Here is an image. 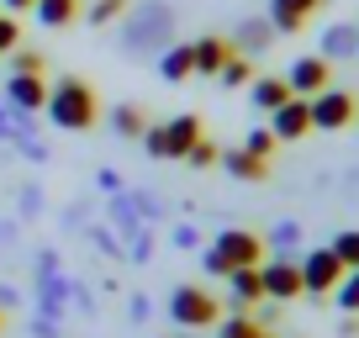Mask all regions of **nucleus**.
<instances>
[{"label": "nucleus", "instance_id": "obj_6", "mask_svg": "<svg viewBox=\"0 0 359 338\" xmlns=\"http://www.w3.org/2000/svg\"><path fill=\"white\" fill-rule=\"evenodd\" d=\"M6 106L16 111V127H27L48 106V79L43 74H11L6 79Z\"/></svg>", "mask_w": 359, "mask_h": 338}, {"label": "nucleus", "instance_id": "obj_35", "mask_svg": "<svg viewBox=\"0 0 359 338\" xmlns=\"http://www.w3.org/2000/svg\"><path fill=\"white\" fill-rule=\"evenodd\" d=\"M22 212H27V217L43 212V191H37V185H27V191H22Z\"/></svg>", "mask_w": 359, "mask_h": 338}, {"label": "nucleus", "instance_id": "obj_22", "mask_svg": "<svg viewBox=\"0 0 359 338\" xmlns=\"http://www.w3.org/2000/svg\"><path fill=\"white\" fill-rule=\"evenodd\" d=\"M217 338H269V327H259L254 312H233L217 323Z\"/></svg>", "mask_w": 359, "mask_h": 338}, {"label": "nucleus", "instance_id": "obj_4", "mask_svg": "<svg viewBox=\"0 0 359 338\" xmlns=\"http://www.w3.org/2000/svg\"><path fill=\"white\" fill-rule=\"evenodd\" d=\"M169 317H175L185 333H201V327H217V323H222V302H217L206 285H191V280H185V285H175V291H169Z\"/></svg>", "mask_w": 359, "mask_h": 338}, {"label": "nucleus", "instance_id": "obj_7", "mask_svg": "<svg viewBox=\"0 0 359 338\" xmlns=\"http://www.w3.org/2000/svg\"><path fill=\"white\" fill-rule=\"evenodd\" d=\"M212 248L227 259V270H243V264H264V238L248 233V227H222L212 238Z\"/></svg>", "mask_w": 359, "mask_h": 338}, {"label": "nucleus", "instance_id": "obj_20", "mask_svg": "<svg viewBox=\"0 0 359 338\" xmlns=\"http://www.w3.org/2000/svg\"><path fill=\"white\" fill-rule=\"evenodd\" d=\"M227 43H233L238 53H264V48L275 43V27H269V22H243L238 37H227Z\"/></svg>", "mask_w": 359, "mask_h": 338}, {"label": "nucleus", "instance_id": "obj_1", "mask_svg": "<svg viewBox=\"0 0 359 338\" xmlns=\"http://www.w3.org/2000/svg\"><path fill=\"white\" fill-rule=\"evenodd\" d=\"M48 122L64 127V133H90V127L101 122V95H95V85L79 74H64L48 85Z\"/></svg>", "mask_w": 359, "mask_h": 338}, {"label": "nucleus", "instance_id": "obj_26", "mask_svg": "<svg viewBox=\"0 0 359 338\" xmlns=\"http://www.w3.org/2000/svg\"><path fill=\"white\" fill-rule=\"evenodd\" d=\"M338 306H344L348 317H359V270H344V280H338Z\"/></svg>", "mask_w": 359, "mask_h": 338}, {"label": "nucleus", "instance_id": "obj_36", "mask_svg": "<svg viewBox=\"0 0 359 338\" xmlns=\"http://www.w3.org/2000/svg\"><path fill=\"white\" fill-rule=\"evenodd\" d=\"M0 6H6V16H22V11H32L37 0H0Z\"/></svg>", "mask_w": 359, "mask_h": 338}, {"label": "nucleus", "instance_id": "obj_17", "mask_svg": "<svg viewBox=\"0 0 359 338\" xmlns=\"http://www.w3.org/2000/svg\"><path fill=\"white\" fill-rule=\"evenodd\" d=\"M158 74H164L169 85H185V79L196 74V53H191V43H169L164 53H158Z\"/></svg>", "mask_w": 359, "mask_h": 338}, {"label": "nucleus", "instance_id": "obj_19", "mask_svg": "<svg viewBox=\"0 0 359 338\" xmlns=\"http://www.w3.org/2000/svg\"><path fill=\"white\" fill-rule=\"evenodd\" d=\"M354 53H359V27L338 22V27L323 32V58H327V64H333V58H354Z\"/></svg>", "mask_w": 359, "mask_h": 338}, {"label": "nucleus", "instance_id": "obj_33", "mask_svg": "<svg viewBox=\"0 0 359 338\" xmlns=\"http://www.w3.org/2000/svg\"><path fill=\"white\" fill-rule=\"evenodd\" d=\"M95 185H101L106 196H122V191H127V180L116 175V169H101V175H95Z\"/></svg>", "mask_w": 359, "mask_h": 338}, {"label": "nucleus", "instance_id": "obj_5", "mask_svg": "<svg viewBox=\"0 0 359 338\" xmlns=\"http://www.w3.org/2000/svg\"><path fill=\"white\" fill-rule=\"evenodd\" d=\"M306 106H312V127H323V133H344V127L359 116V101H354L348 90H333V85H327V90H317Z\"/></svg>", "mask_w": 359, "mask_h": 338}, {"label": "nucleus", "instance_id": "obj_11", "mask_svg": "<svg viewBox=\"0 0 359 338\" xmlns=\"http://www.w3.org/2000/svg\"><path fill=\"white\" fill-rule=\"evenodd\" d=\"M269 133H275V143H302L312 133V106L302 95H291L280 111H269Z\"/></svg>", "mask_w": 359, "mask_h": 338}, {"label": "nucleus", "instance_id": "obj_34", "mask_svg": "<svg viewBox=\"0 0 359 338\" xmlns=\"http://www.w3.org/2000/svg\"><path fill=\"white\" fill-rule=\"evenodd\" d=\"M169 238H175V248H201V233H196L191 222H180V227H175Z\"/></svg>", "mask_w": 359, "mask_h": 338}, {"label": "nucleus", "instance_id": "obj_21", "mask_svg": "<svg viewBox=\"0 0 359 338\" xmlns=\"http://www.w3.org/2000/svg\"><path fill=\"white\" fill-rule=\"evenodd\" d=\"M111 133L116 137H143L148 133V116H143V106H111Z\"/></svg>", "mask_w": 359, "mask_h": 338}, {"label": "nucleus", "instance_id": "obj_30", "mask_svg": "<svg viewBox=\"0 0 359 338\" xmlns=\"http://www.w3.org/2000/svg\"><path fill=\"white\" fill-rule=\"evenodd\" d=\"M22 48V27H16V16L0 11V53H16Z\"/></svg>", "mask_w": 359, "mask_h": 338}, {"label": "nucleus", "instance_id": "obj_23", "mask_svg": "<svg viewBox=\"0 0 359 338\" xmlns=\"http://www.w3.org/2000/svg\"><path fill=\"white\" fill-rule=\"evenodd\" d=\"M79 16H85L90 27H111V22H122V16H127V0H90Z\"/></svg>", "mask_w": 359, "mask_h": 338}, {"label": "nucleus", "instance_id": "obj_16", "mask_svg": "<svg viewBox=\"0 0 359 338\" xmlns=\"http://www.w3.org/2000/svg\"><path fill=\"white\" fill-rule=\"evenodd\" d=\"M191 53H196V74H212V79H217V69H222L227 58L238 53V48L227 43V37H196Z\"/></svg>", "mask_w": 359, "mask_h": 338}, {"label": "nucleus", "instance_id": "obj_32", "mask_svg": "<svg viewBox=\"0 0 359 338\" xmlns=\"http://www.w3.org/2000/svg\"><path fill=\"white\" fill-rule=\"evenodd\" d=\"M201 264H206V275H217V280H227V275H233V270H227V259L217 254V248H201Z\"/></svg>", "mask_w": 359, "mask_h": 338}, {"label": "nucleus", "instance_id": "obj_31", "mask_svg": "<svg viewBox=\"0 0 359 338\" xmlns=\"http://www.w3.org/2000/svg\"><path fill=\"white\" fill-rule=\"evenodd\" d=\"M296 238H302V227H296V222H280V227H275V233L264 238V248H269V243H275V248H291Z\"/></svg>", "mask_w": 359, "mask_h": 338}, {"label": "nucleus", "instance_id": "obj_2", "mask_svg": "<svg viewBox=\"0 0 359 338\" xmlns=\"http://www.w3.org/2000/svg\"><path fill=\"white\" fill-rule=\"evenodd\" d=\"M169 37H175V11L169 6H137V11H127V27H122L127 53H164Z\"/></svg>", "mask_w": 359, "mask_h": 338}, {"label": "nucleus", "instance_id": "obj_3", "mask_svg": "<svg viewBox=\"0 0 359 338\" xmlns=\"http://www.w3.org/2000/svg\"><path fill=\"white\" fill-rule=\"evenodd\" d=\"M196 137H206L201 116H196V111H180V116H169V122L148 127V133L137 137V143H143L154 158H185V154H191V143H196Z\"/></svg>", "mask_w": 359, "mask_h": 338}, {"label": "nucleus", "instance_id": "obj_18", "mask_svg": "<svg viewBox=\"0 0 359 338\" xmlns=\"http://www.w3.org/2000/svg\"><path fill=\"white\" fill-rule=\"evenodd\" d=\"M79 11H85V0H37L32 16L48 27V32H64L69 22H79Z\"/></svg>", "mask_w": 359, "mask_h": 338}, {"label": "nucleus", "instance_id": "obj_28", "mask_svg": "<svg viewBox=\"0 0 359 338\" xmlns=\"http://www.w3.org/2000/svg\"><path fill=\"white\" fill-rule=\"evenodd\" d=\"M43 69H48V58L32 53V48H16L11 53V74H43Z\"/></svg>", "mask_w": 359, "mask_h": 338}, {"label": "nucleus", "instance_id": "obj_15", "mask_svg": "<svg viewBox=\"0 0 359 338\" xmlns=\"http://www.w3.org/2000/svg\"><path fill=\"white\" fill-rule=\"evenodd\" d=\"M217 164L233 175V180H248V185H259V180H269V158H259V154H248V148H227Z\"/></svg>", "mask_w": 359, "mask_h": 338}, {"label": "nucleus", "instance_id": "obj_24", "mask_svg": "<svg viewBox=\"0 0 359 338\" xmlns=\"http://www.w3.org/2000/svg\"><path fill=\"white\" fill-rule=\"evenodd\" d=\"M217 79H222L227 90H238V85H248V79H254V64H248V53H233V58H227L222 69H217Z\"/></svg>", "mask_w": 359, "mask_h": 338}, {"label": "nucleus", "instance_id": "obj_29", "mask_svg": "<svg viewBox=\"0 0 359 338\" xmlns=\"http://www.w3.org/2000/svg\"><path fill=\"white\" fill-rule=\"evenodd\" d=\"M243 148H248V154H259V158H269L280 143H275V133H269V127H254V133L243 137Z\"/></svg>", "mask_w": 359, "mask_h": 338}, {"label": "nucleus", "instance_id": "obj_8", "mask_svg": "<svg viewBox=\"0 0 359 338\" xmlns=\"http://www.w3.org/2000/svg\"><path fill=\"white\" fill-rule=\"evenodd\" d=\"M259 280H264V302H280L285 306V302H296V296H306L302 291V264L285 259V254L259 264Z\"/></svg>", "mask_w": 359, "mask_h": 338}, {"label": "nucleus", "instance_id": "obj_10", "mask_svg": "<svg viewBox=\"0 0 359 338\" xmlns=\"http://www.w3.org/2000/svg\"><path fill=\"white\" fill-rule=\"evenodd\" d=\"M285 85H291V95L312 101L317 90H327V85H333V64H327L323 53H306V58H296V64L285 69Z\"/></svg>", "mask_w": 359, "mask_h": 338}, {"label": "nucleus", "instance_id": "obj_27", "mask_svg": "<svg viewBox=\"0 0 359 338\" xmlns=\"http://www.w3.org/2000/svg\"><path fill=\"white\" fill-rule=\"evenodd\" d=\"M217 158H222V148H217L212 137H196V143H191V154H185V164H191V169H212Z\"/></svg>", "mask_w": 359, "mask_h": 338}, {"label": "nucleus", "instance_id": "obj_12", "mask_svg": "<svg viewBox=\"0 0 359 338\" xmlns=\"http://www.w3.org/2000/svg\"><path fill=\"white\" fill-rule=\"evenodd\" d=\"M317 6H323V0H269V27H275V32H302Z\"/></svg>", "mask_w": 359, "mask_h": 338}, {"label": "nucleus", "instance_id": "obj_14", "mask_svg": "<svg viewBox=\"0 0 359 338\" xmlns=\"http://www.w3.org/2000/svg\"><path fill=\"white\" fill-rule=\"evenodd\" d=\"M248 101H254L259 111H280V106L291 101L285 74H254V79H248Z\"/></svg>", "mask_w": 359, "mask_h": 338}, {"label": "nucleus", "instance_id": "obj_13", "mask_svg": "<svg viewBox=\"0 0 359 338\" xmlns=\"http://www.w3.org/2000/svg\"><path fill=\"white\" fill-rule=\"evenodd\" d=\"M227 291H233V306L238 312H254L264 302V280H259V264H243V270L227 275Z\"/></svg>", "mask_w": 359, "mask_h": 338}, {"label": "nucleus", "instance_id": "obj_25", "mask_svg": "<svg viewBox=\"0 0 359 338\" xmlns=\"http://www.w3.org/2000/svg\"><path fill=\"white\" fill-rule=\"evenodd\" d=\"M327 248L338 254V264H344V270H359V227H354V233H338Z\"/></svg>", "mask_w": 359, "mask_h": 338}, {"label": "nucleus", "instance_id": "obj_37", "mask_svg": "<svg viewBox=\"0 0 359 338\" xmlns=\"http://www.w3.org/2000/svg\"><path fill=\"white\" fill-rule=\"evenodd\" d=\"M0 323H6V312H0Z\"/></svg>", "mask_w": 359, "mask_h": 338}, {"label": "nucleus", "instance_id": "obj_9", "mask_svg": "<svg viewBox=\"0 0 359 338\" xmlns=\"http://www.w3.org/2000/svg\"><path fill=\"white\" fill-rule=\"evenodd\" d=\"M338 280H344V264H338L333 248H312L302 259V291L306 296H333Z\"/></svg>", "mask_w": 359, "mask_h": 338}]
</instances>
